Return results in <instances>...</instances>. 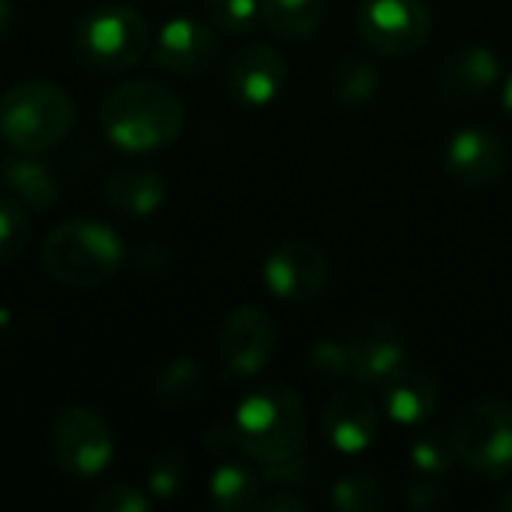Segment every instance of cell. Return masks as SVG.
<instances>
[{
	"instance_id": "6da1fadb",
	"label": "cell",
	"mask_w": 512,
	"mask_h": 512,
	"mask_svg": "<svg viewBox=\"0 0 512 512\" xmlns=\"http://www.w3.org/2000/svg\"><path fill=\"white\" fill-rule=\"evenodd\" d=\"M105 138L123 153H153L177 141L186 123V105L162 81L132 78L108 90L99 105Z\"/></svg>"
},
{
	"instance_id": "7a4b0ae2",
	"label": "cell",
	"mask_w": 512,
	"mask_h": 512,
	"mask_svg": "<svg viewBox=\"0 0 512 512\" xmlns=\"http://www.w3.org/2000/svg\"><path fill=\"white\" fill-rule=\"evenodd\" d=\"M75 126L72 96L45 78L12 84L0 96V138L18 153H48Z\"/></svg>"
},
{
	"instance_id": "3957f363",
	"label": "cell",
	"mask_w": 512,
	"mask_h": 512,
	"mask_svg": "<svg viewBox=\"0 0 512 512\" xmlns=\"http://www.w3.org/2000/svg\"><path fill=\"white\" fill-rule=\"evenodd\" d=\"M42 264L51 279L69 288H99L111 282L123 264L120 234L96 219H69L48 231Z\"/></svg>"
},
{
	"instance_id": "277c9868",
	"label": "cell",
	"mask_w": 512,
	"mask_h": 512,
	"mask_svg": "<svg viewBox=\"0 0 512 512\" xmlns=\"http://www.w3.org/2000/svg\"><path fill=\"white\" fill-rule=\"evenodd\" d=\"M237 447L267 465L303 450L306 441V405L285 384H267L249 393L234 411Z\"/></svg>"
},
{
	"instance_id": "5b68a950",
	"label": "cell",
	"mask_w": 512,
	"mask_h": 512,
	"mask_svg": "<svg viewBox=\"0 0 512 512\" xmlns=\"http://www.w3.org/2000/svg\"><path fill=\"white\" fill-rule=\"evenodd\" d=\"M150 48V27L129 3H108L87 12L75 30V54L99 72H123L141 63Z\"/></svg>"
},
{
	"instance_id": "8992f818",
	"label": "cell",
	"mask_w": 512,
	"mask_h": 512,
	"mask_svg": "<svg viewBox=\"0 0 512 512\" xmlns=\"http://www.w3.org/2000/svg\"><path fill=\"white\" fill-rule=\"evenodd\" d=\"M456 462L480 477H504L512 471V405L483 399L465 408L450 426Z\"/></svg>"
},
{
	"instance_id": "52a82bcc",
	"label": "cell",
	"mask_w": 512,
	"mask_h": 512,
	"mask_svg": "<svg viewBox=\"0 0 512 512\" xmlns=\"http://www.w3.org/2000/svg\"><path fill=\"white\" fill-rule=\"evenodd\" d=\"M48 447L54 465L66 477L93 480L111 465L117 441L99 411L87 405H69L54 414L48 429Z\"/></svg>"
},
{
	"instance_id": "ba28073f",
	"label": "cell",
	"mask_w": 512,
	"mask_h": 512,
	"mask_svg": "<svg viewBox=\"0 0 512 512\" xmlns=\"http://www.w3.org/2000/svg\"><path fill=\"white\" fill-rule=\"evenodd\" d=\"M360 39L387 57H408L432 36V9L426 0H360Z\"/></svg>"
},
{
	"instance_id": "9c48e42d",
	"label": "cell",
	"mask_w": 512,
	"mask_h": 512,
	"mask_svg": "<svg viewBox=\"0 0 512 512\" xmlns=\"http://www.w3.org/2000/svg\"><path fill=\"white\" fill-rule=\"evenodd\" d=\"M330 279V258L306 240H285L264 261V285L285 303L318 300L327 291Z\"/></svg>"
},
{
	"instance_id": "30bf717a",
	"label": "cell",
	"mask_w": 512,
	"mask_h": 512,
	"mask_svg": "<svg viewBox=\"0 0 512 512\" xmlns=\"http://www.w3.org/2000/svg\"><path fill=\"white\" fill-rule=\"evenodd\" d=\"M222 57V39L213 24L198 18H171L153 42V63L180 78L207 75Z\"/></svg>"
},
{
	"instance_id": "8fae6325",
	"label": "cell",
	"mask_w": 512,
	"mask_h": 512,
	"mask_svg": "<svg viewBox=\"0 0 512 512\" xmlns=\"http://www.w3.org/2000/svg\"><path fill=\"white\" fill-rule=\"evenodd\" d=\"M219 360L231 378L258 375L276 351V324L264 309L240 306L219 327Z\"/></svg>"
},
{
	"instance_id": "7c38bea8",
	"label": "cell",
	"mask_w": 512,
	"mask_h": 512,
	"mask_svg": "<svg viewBox=\"0 0 512 512\" xmlns=\"http://www.w3.org/2000/svg\"><path fill=\"white\" fill-rule=\"evenodd\" d=\"M447 174L468 189H489L510 171V147L498 132L468 126L456 132L444 147Z\"/></svg>"
},
{
	"instance_id": "4fadbf2b",
	"label": "cell",
	"mask_w": 512,
	"mask_h": 512,
	"mask_svg": "<svg viewBox=\"0 0 512 512\" xmlns=\"http://www.w3.org/2000/svg\"><path fill=\"white\" fill-rule=\"evenodd\" d=\"M285 81H288L285 57L264 42H249L237 48L225 66V87L231 99L246 108L270 105L282 93Z\"/></svg>"
},
{
	"instance_id": "5bb4252c",
	"label": "cell",
	"mask_w": 512,
	"mask_h": 512,
	"mask_svg": "<svg viewBox=\"0 0 512 512\" xmlns=\"http://www.w3.org/2000/svg\"><path fill=\"white\" fill-rule=\"evenodd\" d=\"M381 426L375 399L363 387L336 390L321 411V432L339 453H363L372 447Z\"/></svg>"
},
{
	"instance_id": "9a60e30c",
	"label": "cell",
	"mask_w": 512,
	"mask_h": 512,
	"mask_svg": "<svg viewBox=\"0 0 512 512\" xmlns=\"http://www.w3.org/2000/svg\"><path fill=\"white\" fill-rule=\"evenodd\" d=\"M348 339L351 378L360 384H384L396 369L408 363L402 336L393 321H366Z\"/></svg>"
},
{
	"instance_id": "2e32d148",
	"label": "cell",
	"mask_w": 512,
	"mask_h": 512,
	"mask_svg": "<svg viewBox=\"0 0 512 512\" xmlns=\"http://www.w3.org/2000/svg\"><path fill=\"white\" fill-rule=\"evenodd\" d=\"M501 75L498 57L483 45H462L447 54L438 72V93L447 105H471L483 99Z\"/></svg>"
},
{
	"instance_id": "e0dca14e",
	"label": "cell",
	"mask_w": 512,
	"mask_h": 512,
	"mask_svg": "<svg viewBox=\"0 0 512 512\" xmlns=\"http://www.w3.org/2000/svg\"><path fill=\"white\" fill-rule=\"evenodd\" d=\"M381 402L387 417L402 426H417L429 420L438 408V384L420 366H402L381 384Z\"/></svg>"
},
{
	"instance_id": "ac0fdd59",
	"label": "cell",
	"mask_w": 512,
	"mask_h": 512,
	"mask_svg": "<svg viewBox=\"0 0 512 512\" xmlns=\"http://www.w3.org/2000/svg\"><path fill=\"white\" fill-rule=\"evenodd\" d=\"M102 195L108 201V207H114L123 216H150L162 207L165 195H168V183L165 177L150 168V165H126L108 174Z\"/></svg>"
},
{
	"instance_id": "d6986e66",
	"label": "cell",
	"mask_w": 512,
	"mask_h": 512,
	"mask_svg": "<svg viewBox=\"0 0 512 512\" xmlns=\"http://www.w3.org/2000/svg\"><path fill=\"white\" fill-rule=\"evenodd\" d=\"M0 183L9 189L12 198H18L27 210L45 213L57 204V180L54 174L36 159V153H18L0 159Z\"/></svg>"
},
{
	"instance_id": "ffe728a7",
	"label": "cell",
	"mask_w": 512,
	"mask_h": 512,
	"mask_svg": "<svg viewBox=\"0 0 512 512\" xmlns=\"http://www.w3.org/2000/svg\"><path fill=\"white\" fill-rule=\"evenodd\" d=\"M327 0H261V24L288 42L309 39L324 21Z\"/></svg>"
},
{
	"instance_id": "44dd1931",
	"label": "cell",
	"mask_w": 512,
	"mask_h": 512,
	"mask_svg": "<svg viewBox=\"0 0 512 512\" xmlns=\"http://www.w3.org/2000/svg\"><path fill=\"white\" fill-rule=\"evenodd\" d=\"M261 498V474L240 462H225L210 477V504L219 512L255 510Z\"/></svg>"
},
{
	"instance_id": "7402d4cb",
	"label": "cell",
	"mask_w": 512,
	"mask_h": 512,
	"mask_svg": "<svg viewBox=\"0 0 512 512\" xmlns=\"http://www.w3.org/2000/svg\"><path fill=\"white\" fill-rule=\"evenodd\" d=\"M330 90L342 108H363L378 93V66L363 54H348L333 66Z\"/></svg>"
},
{
	"instance_id": "603a6c76",
	"label": "cell",
	"mask_w": 512,
	"mask_h": 512,
	"mask_svg": "<svg viewBox=\"0 0 512 512\" xmlns=\"http://www.w3.org/2000/svg\"><path fill=\"white\" fill-rule=\"evenodd\" d=\"M156 393L162 402H171V405L198 402L207 393V369L195 357H177L159 372Z\"/></svg>"
},
{
	"instance_id": "cb8c5ba5",
	"label": "cell",
	"mask_w": 512,
	"mask_h": 512,
	"mask_svg": "<svg viewBox=\"0 0 512 512\" xmlns=\"http://www.w3.org/2000/svg\"><path fill=\"white\" fill-rule=\"evenodd\" d=\"M330 501H333L336 510L342 512H378L384 510V504H387V492H384V483L375 474L360 471V474L342 477L333 486Z\"/></svg>"
},
{
	"instance_id": "d4e9b609",
	"label": "cell",
	"mask_w": 512,
	"mask_h": 512,
	"mask_svg": "<svg viewBox=\"0 0 512 512\" xmlns=\"http://www.w3.org/2000/svg\"><path fill=\"white\" fill-rule=\"evenodd\" d=\"M30 243V210L12 198H0V264L15 261Z\"/></svg>"
},
{
	"instance_id": "484cf974",
	"label": "cell",
	"mask_w": 512,
	"mask_h": 512,
	"mask_svg": "<svg viewBox=\"0 0 512 512\" xmlns=\"http://www.w3.org/2000/svg\"><path fill=\"white\" fill-rule=\"evenodd\" d=\"M408 459L411 465L423 474V477H447L456 465V453H453V444H450V435H441V432H426L420 435L411 450H408Z\"/></svg>"
},
{
	"instance_id": "4316f807",
	"label": "cell",
	"mask_w": 512,
	"mask_h": 512,
	"mask_svg": "<svg viewBox=\"0 0 512 512\" xmlns=\"http://www.w3.org/2000/svg\"><path fill=\"white\" fill-rule=\"evenodd\" d=\"M207 18L216 30L246 36L261 24V0H204Z\"/></svg>"
},
{
	"instance_id": "83f0119b",
	"label": "cell",
	"mask_w": 512,
	"mask_h": 512,
	"mask_svg": "<svg viewBox=\"0 0 512 512\" xmlns=\"http://www.w3.org/2000/svg\"><path fill=\"white\" fill-rule=\"evenodd\" d=\"M189 480V465L177 450H162L153 456L150 468H147V492L159 501H168L174 495H180V489Z\"/></svg>"
},
{
	"instance_id": "f1b7e54d",
	"label": "cell",
	"mask_w": 512,
	"mask_h": 512,
	"mask_svg": "<svg viewBox=\"0 0 512 512\" xmlns=\"http://www.w3.org/2000/svg\"><path fill=\"white\" fill-rule=\"evenodd\" d=\"M318 474H321L318 462L303 450L288 456V459L261 465V483L282 486V489H306L318 480Z\"/></svg>"
},
{
	"instance_id": "f546056e",
	"label": "cell",
	"mask_w": 512,
	"mask_h": 512,
	"mask_svg": "<svg viewBox=\"0 0 512 512\" xmlns=\"http://www.w3.org/2000/svg\"><path fill=\"white\" fill-rule=\"evenodd\" d=\"M309 369L312 375L324 381H342L351 378V357H348V339H318L309 348Z\"/></svg>"
},
{
	"instance_id": "4dcf8cb0",
	"label": "cell",
	"mask_w": 512,
	"mask_h": 512,
	"mask_svg": "<svg viewBox=\"0 0 512 512\" xmlns=\"http://www.w3.org/2000/svg\"><path fill=\"white\" fill-rule=\"evenodd\" d=\"M90 510L93 512H147L150 510V498L129 486V483H111L105 489H99L90 498Z\"/></svg>"
},
{
	"instance_id": "1f68e13d",
	"label": "cell",
	"mask_w": 512,
	"mask_h": 512,
	"mask_svg": "<svg viewBox=\"0 0 512 512\" xmlns=\"http://www.w3.org/2000/svg\"><path fill=\"white\" fill-rule=\"evenodd\" d=\"M447 501H450V492L441 483V477H423L405 489V504L414 510H435V507H444Z\"/></svg>"
},
{
	"instance_id": "d6a6232c",
	"label": "cell",
	"mask_w": 512,
	"mask_h": 512,
	"mask_svg": "<svg viewBox=\"0 0 512 512\" xmlns=\"http://www.w3.org/2000/svg\"><path fill=\"white\" fill-rule=\"evenodd\" d=\"M255 510L261 512H306L309 510V501L300 495V489H282V486H273L270 495H261Z\"/></svg>"
},
{
	"instance_id": "836d02e7",
	"label": "cell",
	"mask_w": 512,
	"mask_h": 512,
	"mask_svg": "<svg viewBox=\"0 0 512 512\" xmlns=\"http://www.w3.org/2000/svg\"><path fill=\"white\" fill-rule=\"evenodd\" d=\"M204 447H207L213 456H228L231 450H240V447H237L234 420H231V423H213V426L204 432Z\"/></svg>"
},
{
	"instance_id": "e575fe53",
	"label": "cell",
	"mask_w": 512,
	"mask_h": 512,
	"mask_svg": "<svg viewBox=\"0 0 512 512\" xmlns=\"http://www.w3.org/2000/svg\"><path fill=\"white\" fill-rule=\"evenodd\" d=\"M12 24H15V6L12 0H0V42L9 36Z\"/></svg>"
},
{
	"instance_id": "d590c367",
	"label": "cell",
	"mask_w": 512,
	"mask_h": 512,
	"mask_svg": "<svg viewBox=\"0 0 512 512\" xmlns=\"http://www.w3.org/2000/svg\"><path fill=\"white\" fill-rule=\"evenodd\" d=\"M492 510L512 512V486H507V489H501V492L495 495V501H492Z\"/></svg>"
},
{
	"instance_id": "8d00e7d4",
	"label": "cell",
	"mask_w": 512,
	"mask_h": 512,
	"mask_svg": "<svg viewBox=\"0 0 512 512\" xmlns=\"http://www.w3.org/2000/svg\"><path fill=\"white\" fill-rule=\"evenodd\" d=\"M501 99H504V111L512 117V75L507 78V84H504V96Z\"/></svg>"
}]
</instances>
